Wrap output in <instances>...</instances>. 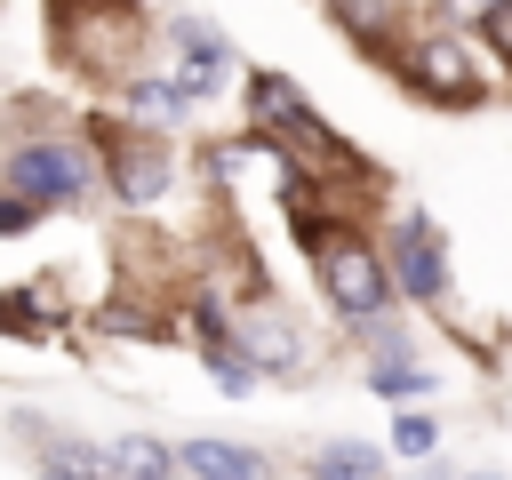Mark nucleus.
Here are the masks:
<instances>
[{
	"instance_id": "19",
	"label": "nucleus",
	"mask_w": 512,
	"mask_h": 480,
	"mask_svg": "<svg viewBox=\"0 0 512 480\" xmlns=\"http://www.w3.org/2000/svg\"><path fill=\"white\" fill-rule=\"evenodd\" d=\"M464 480H496V472H464Z\"/></svg>"
},
{
	"instance_id": "7",
	"label": "nucleus",
	"mask_w": 512,
	"mask_h": 480,
	"mask_svg": "<svg viewBox=\"0 0 512 480\" xmlns=\"http://www.w3.org/2000/svg\"><path fill=\"white\" fill-rule=\"evenodd\" d=\"M176 48H184V72H176V80H184L192 96H216V88H224V72H232L224 32H216L208 16H184V24H176Z\"/></svg>"
},
{
	"instance_id": "13",
	"label": "nucleus",
	"mask_w": 512,
	"mask_h": 480,
	"mask_svg": "<svg viewBox=\"0 0 512 480\" xmlns=\"http://www.w3.org/2000/svg\"><path fill=\"white\" fill-rule=\"evenodd\" d=\"M320 8H328L360 48H384V40H392V0H320Z\"/></svg>"
},
{
	"instance_id": "18",
	"label": "nucleus",
	"mask_w": 512,
	"mask_h": 480,
	"mask_svg": "<svg viewBox=\"0 0 512 480\" xmlns=\"http://www.w3.org/2000/svg\"><path fill=\"white\" fill-rule=\"evenodd\" d=\"M496 0H440V24H488Z\"/></svg>"
},
{
	"instance_id": "14",
	"label": "nucleus",
	"mask_w": 512,
	"mask_h": 480,
	"mask_svg": "<svg viewBox=\"0 0 512 480\" xmlns=\"http://www.w3.org/2000/svg\"><path fill=\"white\" fill-rule=\"evenodd\" d=\"M368 384H376L384 400H416V392H432V376H424L416 360H376V368H368Z\"/></svg>"
},
{
	"instance_id": "8",
	"label": "nucleus",
	"mask_w": 512,
	"mask_h": 480,
	"mask_svg": "<svg viewBox=\"0 0 512 480\" xmlns=\"http://www.w3.org/2000/svg\"><path fill=\"white\" fill-rule=\"evenodd\" d=\"M248 120H256V128H288V136H296V128H312L320 112L304 104V88H296L288 72H256V80H248Z\"/></svg>"
},
{
	"instance_id": "11",
	"label": "nucleus",
	"mask_w": 512,
	"mask_h": 480,
	"mask_svg": "<svg viewBox=\"0 0 512 480\" xmlns=\"http://www.w3.org/2000/svg\"><path fill=\"white\" fill-rule=\"evenodd\" d=\"M312 480H384V448L376 440H320Z\"/></svg>"
},
{
	"instance_id": "5",
	"label": "nucleus",
	"mask_w": 512,
	"mask_h": 480,
	"mask_svg": "<svg viewBox=\"0 0 512 480\" xmlns=\"http://www.w3.org/2000/svg\"><path fill=\"white\" fill-rule=\"evenodd\" d=\"M104 168H112V192H120L128 208H152V200L176 184V168H168V152H160L152 136H112V144H104Z\"/></svg>"
},
{
	"instance_id": "15",
	"label": "nucleus",
	"mask_w": 512,
	"mask_h": 480,
	"mask_svg": "<svg viewBox=\"0 0 512 480\" xmlns=\"http://www.w3.org/2000/svg\"><path fill=\"white\" fill-rule=\"evenodd\" d=\"M432 448H440V424L432 416H400L392 424V456H432Z\"/></svg>"
},
{
	"instance_id": "10",
	"label": "nucleus",
	"mask_w": 512,
	"mask_h": 480,
	"mask_svg": "<svg viewBox=\"0 0 512 480\" xmlns=\"http://www.w3.org/2000/svg\"><path fill=\"white\" fill-rule=\"evenodd\" d=\"M240 352H248L256 368H272V376L304 368V336H296L280 312H248V320H240Z\"/></svg>"
},
{
	"instance_id": "12",
	"label": "nucleus",
	"mask_w": 512,
	"mask_h": 480,
	"mask_svg": "<svg viewBox=\"0 0 512 480\" xmlns=\"http://www.w3.org/2000/svg\"><path fill=\"white\" fill-rule=\"evenodd\" d=\"M112 472H128V480H168V472H184V448H160L152 432H120V440H112Z\"/></svg>"
},
{
	"instance_id": "9",
	"label": "nucleus",
	"mask_w": 512,
	"mask_h": 480,
	"mask_svg": "<svg viewBox=\"0 0 512 480\" xmlns=\"http://www.w3.org/2000/svg\"><path fill=\"white\" fill-rule=\"evenodd\" d=\"M184 472H192V480H264L272 464H264L256 448H240V440L192 432V440H184Z\"/></svg>"
},
{
	"instance_id": "17",
	"label": "nucleus",
	"mask_w": 512,
	"mask_h": 480,
	"mask_svg": "<svg viewBox=\"0 0 512 480\" xmlns=\"http://www.w3.org/2000/svg\"><path fill=\"white\" fill-rule=\"evenodd\" d=\"M480 32H488V40H496V56H504V64H512V0H496V8H488V24H480Z\"/></svg>"
},
{
	"instance_id": "6",
	"label": "nucleus",
	"mask_w": 512,
	"mask_h": 480,
	"mask_svg": "<svg viewBox=\"0 0 512 480\" xmlns=\"http://www.w3.org/2000/svg\"><path fill=\"white\" fill-rule=\"evenodd\" d=\"M408 80L424 88V96H448V104H472V56L448 40V24L440 32H424L416 48H408Z\"/></svg>"
},
{
	"instance_id": "16",
	"label": "nucleus",
	"mask_w": 512,
	"mask_h": 480,
	"mask_svg": "<svg viewBox=\"0 0 512 480\" xmlns=\"http://www.w3.org/2000/svg\"><path fill=\"white\" fill-rule=\"evenodd\" d=\"M40 208H48V200H32V192H16V184H8V200H0V232H8V240H24V232L40 224Z\"/></svg>"
},
{
	"instance_id": "20",
	"label": "nucleus",
	"mask_w": 512,
	"mask_h": 480,
	"mask_svg": "<svg viewBox=\"0 0 512 480\" xmlns=\"http://www.w3.org/2000/svg\"><path fill=\"white\" fill-rule=\"evenodd\" d=\"M104 480H128V472H104Z\"/></svg>"
},
{
	"instance_id": "4",
	"label": "nucleus",
	"mask_w": 512,
	"mask_h": 480,
	"mask_svg": "<svg viewBox=\"0 0 512 480\" xmlns=\"http://www.w3.org/2000/svg\"><path fill=\"white\" fill-rule=\"evenodd\" d=\"M384 256H392L400 296H416V304H440V296H448V248H440V232H432L424 216H400V224L384 232Z\"/></svg>"
},
{
	"instance_id": "3",
	"label": "nucleus",
	"mask_w": 512,
	"mask_h": 480,
	"mask_svg": "<svg viewBox=\"0 0 512 480\" xmlns=\"http://www.w3.org/2000/svg\"><path fill=\"white\" fill-rule=\"evenodd\" d=\"M8 184L32 192V200H48V208H80V200L96 192V168H88L80 144L40 136V144H16V152H8Z\"/></svg>"
},
{
	"instance_id": "2",
	"label": "nucleus",
	"mask_w": 512,
	"mask_h": 480,
	"mask_svg": "<svg viewBox=\"0 0 512 480\" xmlns=\"http://www.w3.org/2000/svg\"><path fill=\"white\" fill-rule=\"evenodd\" d=\"M312 264H320L328 304H336L352 328H368L376 312H392V288H400V280H392V256H376L368 240H352V232H344V240H336V248H320Z\"/></svg>"
},
{
	"instance_id": "1",
	"label": "nucleus",
	"mask_w": 512,
	"mask_h": 480,
	"mask_svg": "<svg viewBox=\"0 0 512 480\" xmlns=\"http://www.w3.org/2000/svg\"><path fill=\"white\" fill-rule=\"evenodd\" d=\"M136 16H144L136 0H56V48L80 72H128L136 40H144Z\"/></svg>"
}]
</instances>
